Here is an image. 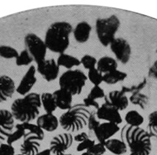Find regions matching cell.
Instances as JSON below:
<instances>
[{
    "label": "cell",
    "mask_w": 157,
    "mask_h": 155,
    "mask_svg": "<svg viewBox=\"0 0 157 155\" xmlns=\"http://www.w3.org/2000/svg\"><path fill=\"white\" fill-rule=\"evenodd\" d=\"M36 71L47 82L55 80L59 73V66L54 59H45L37 65Z\"/></svg>",
    "instance_id": "9c48e42d"
},
{
    "label": "cell",
    "mask_w": 157,
    "mask_h": 155,
    "mask_svg": "<svg viewBox=\"0 0 157 155\" xmlns=\"http://www.w3.org/2000/svg\"><path fill=\"white\" fill-rule=\"evenodd\" d=\"M88 80L87 76L80 70H69L59 78V88L64 89L73 95L81 94Z\"/></svg>",
    "instance_id": "8992f818"
},
{
    "label": "cell",
    "mask_w": 157,
    "mask_h": 155,
    "mask_svg": "<svg viewBox=\"0 0 157 155\" xmlns=\"http://www.w3.org/2000/svg\"><path fill=\"white\" fill-rule=\"evenodd\" d=\"M41 106V95L37 93H29L13 102L11 112L14 119L21 123H31L38 117Z\"/></svg>",
    "instance_id": "7a4b0ae2"
},
{
    "label": "cell",
    "mask_w": 157,
    "mask_h": 155,
    "mask_svg": "<svg viewBox=\"0 0 157 155\" xmlns=\"http://www.w3.org/2000/svg\"><path fill=\"white\" fill-rule=\"evenodd\" d=\"M97 61V59L95 57L90 55H84L80 59L81 64L88 70L96 68Z\"/></svg>",
    "instance_id": "e575fe53"
},
{
    "label": "cell",
    "mask_w": 157,
    "mask_h": 155,
    "mask_svg": "<svg viewBox=\"0 0 157 155\" xmlns=\"http://www.w3.org/2000/svg\"><path fill=\"white\" fill-rule=\"evenodd\" d=\"M120 138L131 153L149 155L151 151V138L147 131L140 127H133L126 125L121 130Z\"/></svg>",
    "instance_id": "3957f363"
},
{
    "label": "cell",
    "mask_w": 157,
    "mask_h": 155,
    "mask_svg": "<svg viewBox=\"0 0 157 155\" xmlns=\"http://www.w3.org/2000/svg\"><path fill=\"white\" fill-rule=\"evenodd\" d=\"M148 76L152 79L157 80V59L150 68L148 72Z\"/></svg>",
    "instance_id": "b9f144b4"
},
{
    "label": "cell",
    "mask_w": 157,
    "mask_h": 155,
    "mask_svg": "<svg viewBox=\"0 0 157 155\" xmlns=\"http://www.w3.org/2000/svg\"><path fill=\"white\" fill-rule=\"evenodd\" d=\"M147 83V80L146 79V78H144V80L142 81H140L138 85H132L129 87L122 86L121 91L123 93H124V94L128 93H133L134 92H140V91H142L146 86Z\"/></svg>",
    "instance_id": "836d02e7"
},
{
    "label": "cell",
    "mask_w": 157,
    "mask_h": 155,
    "mask_svg": "<svg viewBox=\"0 0 157 155\" xmlns=\"http://www.w3.org/2000/svg\"><path fill=\"white\" fill-rule=\"evenodd\" d=\"M83 104L87 107V108H90V107H93L95 108V109L98 110L99 107L100 106L98 104V103L97 101V100H92L91 98H89L88 97L85 98L83 100Z\"/></svg>",
    "instance_id": "60d3db41"
},
{
    "label": "cell",
    "mask_w": 157,
    "mask_h": 155,
    "mask_svg": "<svg viewBox=\"0 0 157 155\" xmlns=\"http://www.w3.org/2000/svg\"><path fill=\"white\" fill-rule=\"evenodd\" d=\"M103 74L100 73L97 68L88 70V79L94 86H100L103 81Z\"/></svg>",
    "instance_id": "d6a6232c"
},
{
    "label": "cell",
    "mask_w": 157,
    "mask_h": 155,
    "mask_svg": "<svg viewBox=\"0 0 157 155\" xmlns=\"http://www.w3.org/2000/svg\"><path fill=\"white\" fill-rule=\"evenodd\" d=\"M92 28L86 21L78 23L73 30V36L75 41L78 43H85L90 38Z\"/></svg>",
    "instance_id": "ffe728a7"
},
{
    "label": "cell",
    "mask_w": 157,
    "mask_h": 155,
    "mask_svg": "<svg viewBox=\"0 0 157 155\" xmlns=\"http://www.w3.org/2000/svg\"><path fill=\"white\" fill-rule=\"evenodd\" d=\"M55 155H75V154H66L65 153H57Z\"/></svg>",
    "instance_id": "f6af8a7d"
},
{
    "label": "cell",
    "mask_w": 157,
    "mask_h": 155,
    "mask_svg": "<svg viewBox=\"0 0 157 155\" xmlns=\"http://www.w3.org/2000/svg\"><path fill=\"white\" fill-rule=\"evenodd\" d=\"M104 145L107 150L115 155H122L127 151V146L121 139L111 138L107 140Z\"/></svg>",
    "instance_id": "7402d4cb"
},
{
    "label": "cell",
    "mask_w": 157,
    "mask_h": 155,
    "mask_svg": "<svg viewBox=\"0 0 157 155\" xmlns=\"http://www.w3.org/2000/svg\"><path fill=\"white\" fill-rule=\"evenodd\" d=\"M17 90L13 80L9 76H0V103L11 98Z\"/></svg>",
    "instance_id": "2e32d148"
},
{
    "label": "cell",
    "mask_w": 157,
    "mask_h": 155,
    "mask_svg": "<svg viewBox=\"0 0 157 155\" xmlns=\"http://www.w3.org/2000/svg\"><path fill=\"white\" fill-rule=\"evenodd\" d=\"M100 121L97 118L95 112H91L88 119L87 126L90 131H93L100 125Z\"/></svg>",
    "instance_id": "74e56055"
},
{
    "label": "cell",
    "mask_w": 157,
    "mask_h": 155,
    "mask_svg": "<svg viewBox=\"0 0 157 155\" xmlns=\"http://www.w3.org/2000/svg\"><path fill=\"white\" fill-rule=\"evenodd\" d=\"M88 138H89L88 134L85 132H82L80 133H78L76 135H75L73 137V140L78 143H81L86 140V139Z\"/></svg>",
    "instance_id": "7bdbcfd3"
},
{
    "label": "cell",
    "mask_w": 157,
    "mask_h": 155,
    "mask_svg": "<svg viewBox=\"0 0 157 155\" xmlns=\"http://www.w3.org/2000/svg\"><path fill=\"white\" fill-rule=\"evenodd\" d=\"M96 68L100 73L105 74L117 70L118 63L117 59L113 58L104 56L98 60Z\"/></svg>",
    "instance_id": "44dd1931"
},
{
    "label": "cell",
    "mask_w": 157,
    "mask_h": 155,
    "mask_svg": "<svg viewBox=\"0 0 157 155\" xmlns=\"http://www.w3.org/2000/svg\"><path fill=\"white\" fill-rule=\"evenodd\" d=\"M20 152L23 155H36L40 151L41 145L39 139L35 136L25 134Z\"/></svg>",
    "instance_id": "e0dca14e"
},
{
    "label": "cell",
    "mask_w": 157,
    "mask_h": 155,
    "mask_svg": "<svg viewBox=\"0 0 157 155\" xmlns=\"http://www.w3.org/2000/svg\"><path fill=\"white\" fill-rule=\"evenodd\" d=\"M41 102L44 110L46 113H53L57 109L53 94L50 93H43L41 95Z\"/></svg>",
    "instance_id": "d4e9b609"
},
{
    "label": "cell",
    "mask_w": 157,
    "mask_h": 155,
    "mask_svg": "<svg viewBox=\"0 0 157 155\" xmlns=\"http://www.w3.org/2000/svg\"><path fill=\"white\" fill-rule=\"evenodd\" d=\"M106 151V149L104 145L101 143H95L86 152L89 155H104Z\"/></svg>",
    "instance_id": "8d00e7d4"
},
{
    "label": "cell",
    "mask_w": 157,
    "mask_h": 155,
    "mask_svg": "<svg viewBox=\"0 0 157 155\" xmlns=\"http://www.w3.org/2000/svg\"><path fill=\"white\" fill-rule=\"evenodd\" d=\"M73 30L72 25L67 21L52 23L46 30L44 40L48 50L55 53H64L70 45V35Z\"/></svg>",
    "instance_id": "6da1fadb"
},
{
    "label": "cell",
    "mask_w": 157,
    "mask_h": 155,
    "mask_svg": "<svg viewBox=\"0 0 157 155\" xmlns=\"http://www.w3.org/2000/svg\"><path fill=\"white\" fill-rule=\"evenodd\" d=\"M36 155H52V152L50 150V149H45L39 152Z\"/></svg>",
    "instance_id": "ee69618b"
},
{
    "label": "cell",
    "mask_w": 157,
    "mask_h": 155,
    "mask_svg": "<svg viewBox=\"0 0 157 155\" xmlns=\"http://www.w3.org/2000/svg\"><path fill=\"white\" fill-rule=\"evenodd\" d=\"M148 130L151 138L157 139V110L151 112L148 116Z\"/></svg>",
    "instance_id": "f546056e"
},
{
    "label": "cell",
    "mask_w": 157,
    "mask_h": 155,
    "mask_svg": "<svg viewBox=\"0 0 157 155\" xmlns=\"http://www.w3.org/2000/svg\"><path fill=\"white\" fill-rule=\"evenodd\" d=\"M36 73V68L35 66L33 65L30 66L17 87L16 91L19 95L24 96L29 93L31 89L37 81Z\"/></svg>",
    "instance_id": "4fadbf2b"
},
{
    "label": "cell",
    "mask_w": 157,
    "mask_h": 155,
    "mask_svg": "<svg viewBox=\"0 0 157 155\" xmlns=\"http://www.w3.org/2000/svg\"><path fill=\"white\" fill-rule=\"evenodd\" d=\"M23 127L26 131L25 134L35 136L38 139L40 142L43 141L44 138V131L40 128L36 124H33L31 123H22Z\"/></svg>",
    "instance_id": "83f0119b"
},
{
    "label": "cell",
    "mask_w": 157,
    "mask_h": 155,
    "mask_svg": "<svg viewBox=\"0 0 157 155\" xmlns=\"http://www.w3.org/2000/svg\"><path fill=\"white\" fill-rule=\"evenodd\" d=\"M91 112L83 104L72 106L59 118L61 127L67 132H76L87 126Z\"/></svg>",
    "instance_id": "277c9868"
},
{
    "label": "cell",
    "mask_w": 157,
    "mask_h": 155,
    "mask_svg": "<svg viewBox=\"0 0 157 155\" xmlns=\"http://www.w3.org/2000/svg\"><path fill=\"white\" fill-rule=\"evenodd\" d=\"M96 114L100 120H105L106 122L113 123L117 125H120L122 123V118L120 111L113 106L105 103L97 110Z\"/></svg>",
    "instance_id": "7c38bea8"
},
{
    "label": "cell",
    "mask_w": 157,
    "mask_h": 155,
    "mask_svg": "<svg viewBox=\"0 0 157 155\" xmlns=\"http://www.w3.org/2000/svg\"><path fill=\"white\" fill-rule=\"evenodd\" d=\"M121 22L115 14L105 18H98L95 23V30L98 41L104 47L109 46L116 38Z\"/></svg>",
    "instance_id": "5b68a950"
},
{
    "label": "cell",
    "mask_w": 157,
    "mask_h": 155,
    "mask_svg": "<svg viewBox=\"0 0 157 155\" xmlns=\"http://www.w3.org/2000/svg\"><path fill=\"white\" fill-rule=\"evenodd\" d=\"M156 53H157V50H156Z\"/></svg>",
    "instance_id": "681fc988"
},
{
    "label": "cell",
    "mask_w": 157,
    "mask_h": 155,
    "mask_svg": "<svg viewBox=\"0 0 157 155\" xmlns=\"http://www.w3.org/2000/svg\"><path fill=\"white\" fill-rule=\"evenodd\" d=\"M53 96L57 108L61 110H68L73 106V95L68 91L59 88L53 93Z\"/></svg>",
    "instance_id": "ac0fdd59"
},
{
    "label": "cell",
    "mask_w": 157,
    "mask_h": 155,
    "mask_svg": "<svg viewBox=\"0 0 157 155\" xmlns=\"http://www.w3.org/2000/svg\"><path fill=\"white\" fill-rule=\"evenodd\" d=\"M14 118L11 111L5 109L0 110V143L6 140L13 132Z\"/></svg>",
    "instance_id": "8fae6325"
},
{
    "label": "cell",
    "mask_w": 157,
    "mask_h": 155,
    "mask_svg": "<svg viewBox=\"0 0 157 155\" xmlns=\"http://www.w3.org/2000/svg\"><path fill=\"white\" fill-rule=\"evenodd\" d=\"M129 155H144V154L140 153H131Z\"/></svg>",
    "instance_id": "bcb514c9"
},
{
    "label": "cell",
    "mask_w": 157,
    "mask_h": 155,
    "mask_svg": "<svg viewBox=\"0 0 157 155\" xmlns=\"http://www.w3.org/2000/svg\"><path fill=\"white\" fill-rule=\"evenodd\" d=\"M124 120L127 123V125L129 126L140 127L144 122V118L138 112L130 110L125 115Z\"/></svg>",
    "instance_id": "484cf974"
},
{
    "label": "cell",
    "mask_w": 157,
    "mask_h": 155,
    "mask_svg": "<svg viewBox=\"0 0 157 155\" xmlns=\"http://www.w3.org/2000/svg\"><path fill=\"white\" fill-rule=\"evenodd\" d=\"M15 155H23V154H15Z\"/></svg>",
    "instance_id": "c3c4849f"
},
{
    "label": "cell",
    "mask_w": 157,
    "mask_h": 155,
    "mask_svg": "<svg viewBox=\"0 0 157 155\" xmlns=\"http://www.w3.org/2000/svg\"><path fill=\"white\" fill-rule=\"evenodd\" d=\"M105 103L116 108L120 112L126 110L129 104V100L126 94L121 90H114L109 92L108 95H105Z\"/></svg>",
    "instance_id": "9a60e30c"
},
{
    "label": "cell",
    "mask_w": 157,
    "mask_h": 155,
    "mask_svg": "<svg viewBox=\"0 0 157 155\" xmlns=\"http://www.w3.org/2000/svg\"><path fill=\"white\" fill-rule=\"evenodd\" d=\"M19 55L18 51L10 46H0V56L5 59L17 58Z\"/></svg>",
    "instance_id": "4dcf8cb0"
},
{
    "label": "cell",
    "mask_w": 157,
    "mask_h": 155,
    "mask_svg": "<svg viewBox=\"0 0 157 155\" xmlns=\"http://www.w3.org/2000/svg\"><path fill=\"white\" fill-rule=\"evenodd\" d=\"M36 125L43 131L53 132L58 128L59 119L53 113H46L37 118Z\"/></svg>",
    "instance_id": "d6986e66"
},
{
    "label": "cell",
    "mask_w": 157,
    "mask_h": 155,
    "mask_svg": "<svg viewBox=\"0 0 157 155\" xmlns=\"http://www.w3.org/2000/svg\"><path fill=\"white\" fill-rule=\"evenodd\" d=\"M120 130L118 125L113 123L105 122L100 123V125L95 128L93 132L99 143L104 144L117 133Z\"/></svg>",
    "instance_id": "5bb4252c"
},
{
    "label": "cell",
    "mask_w": 157,
    "mask_h": 155,
    "mask_svg": "<svg viewBox=\"0 0 157 155\" xmlns=\"http://www.w3.org/2000/svg\"><path fill=\"white\" fill-rule=\"evenodd\" d=\"M149 97L140 92H134L132 93L129 98V101L134 105H137L142 108V110H145L149 104Z\"/></svg>",
    "instance_id": "4316f807"
},
{
    "label": "cell",
    "mask_w": 157,
    "mask_h": 155,
    "mask_svg": "<svg viewBox=\"0 0 157 155\" xmlns=\"http://www.w3.org/2000/svg\"><path fill=\"white\" fill-rule=\"evenodd\" d=\"M95 144V141L93 139L88 138L86 140L79 143L76 147V151L78 152H82L84 151H87L92 146Z\"/></svg>",
    "instance_id": "f35d334b"
},
{
    "label": "cell",
    "mask_w": 157,
    "mask_h": 155,
    "mask_svg": "<svg viewBox=\"0 0 157 155\" xmlns=\"http://www.w3.org/2000/svg\"><path fill=\"white\" fill-rule=\"evenodd\" d=\"M81 155H89L86 152H85V153H83Z\"/></svg>",
    "instance_id": "7dc6e473"
},
{
    "label": "cell",
    "mask_w": 157,
    "mask_h": 155,
    "mask_svg": "<svg viewBox=\"0 0 157 155\" xmlns=\"http://www.w3.org/2000/svg\"><path fill=\"white\" fill-rule=\"evenodd\" d=\"M34 61L33 58L29 54V53L25 49L23 50L18 57L16 58L15 63L18 66H28Z\"/></svg>",
    "instance_id": "1f68e13d"
},
{
    "label": "cell",
    "mask_w": 157,
    "mask_h": 155,
    "mask_svg": "<svg viewBox=\"0 0 157 155\" xmlns=\"http://www.w3.org/2000/svg\"><path fill=\"white\" fill-rule=\"evenodd\" d=\"M0 155H15L14 148L8 143L0 145Z\"/></svg>",
    "instance_id": "ab89813d"
},
{
    "label": "cell",
    "mask_w": 157,
    "mask_h": 155,
    "mask_svg": "<svg viewBox=\"0 0 157 155\" xmlns=\"http://www.w3.org/2000/svg\"><path fill=\"white\" fill-rule=\"evenodd\" d=\"M109 47L116 59L121 64L128 63L132 55V48L127 40L123 38H115L109 44Z\"/></svg>",
    "instance_id": "ba28073f"
},
{
    "label": "cell",
    "mask_w": 157,
    "mask_h": 155,
    "mask_svg": "<svg viewBox=\"0 0 157 155\" xmlns=\"http://www.w3.org/2000/svg\"><path fill=\"white\" fill-rule=\"evenodd\" d=\"M25 50L36 62V65L45 60L47 46L44 41L35 33H29L24 38Z\"/></svg>",
    "instance_id": "52a82bcc"
},
{
    "label": "cell",
    "mask_w": 157,
    "mask_h": 155,
    "mask_svg": "<svg viewBox=\"0 0 157 155\" xmlns=\"http://www.w3.org/2000/svg\"><path fill=\"white\" fill-rule=\"evenodd\" d=\"M105 91L100 86H93V87L91 89L88 95L87 96L88 98L94 100L105 98Z\"/></svg>",
    "instance_id": "d590c367"
},
{
    "label": "cell",
    "mask_w": 157,
    "mask_h": 155,
    "mask_svg": "<svg viewBox=\"0 0 157 155\" xmlns=\"http://www.w3.org/2000/svg\"><path fill=\"white\" fill-rule=\"evenodd\" d=\"M73 136L70 133H63L55 136L50 143V150L55 155L65 153L72 145Z\"/></svg>",
    "instance_id": "30bf717a"
},
{
    "label": "cell",
    "mask_w": 157,
    "mask_h": 155,
    "mask_svg": "<svg viewBox=\"0 0 157 155\" xmlns=\"http://www.w3.org/2000/svg\"><path fill=\"white\" fill-rule=\"evenodd\" d=\"M26 131L25 130L22 123H18L15 126V131H14L6 139V143L13 145L15 142H18L20 139L23 138Z\"/></svg>",
    "instance_id": "f1b7e54d"
},
{
    "label": "cell",
    "mask_w": 157,
    "mask_h": 155,
    "mask_svg": "<svg viewBox=\"0 0 157 155\" xmlns=\"http://www.w3.org/2000/svg\"><path fill=\"white\" fill-rule=\"evenodd\" d=\"M127 77V74L125 72L115 70L104 74L103 76V81L107 85H112L124 81Z\"/></svg>",
    "instance_id": "cb8c5ba5"
},
{
    "label": "cell",
    "mask_w": 157,
    "mask_h": 155,
    "mask_svg": "<svg viewBox=\"0 0 157 155\" xmlns=\"http://www.w3.org/2000/svg\"><path fill=\"white\" fill-rule=\"evenodd\" d=\"M56 62L59 67H64L68 70H71L75 66H78L81 65L80 59L65 53L59 54Z\"/></svg>",
    "instance_id": "603a6c76"
}]
</instances>
